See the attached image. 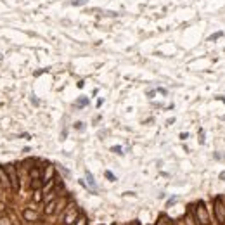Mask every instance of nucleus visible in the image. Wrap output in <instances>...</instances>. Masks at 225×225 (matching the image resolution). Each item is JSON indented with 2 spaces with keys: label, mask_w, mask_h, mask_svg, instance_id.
Segmentation results:
<instances>
[{
  "label": "nucleus",
  "mask_w": 225,
  "mask_h": 225,
  "mask_svg": "<svg viewBox=\"0 0 225 225\" xmlns=\"http://www.w3.org/2000/svg\"><path fill=\"white\" fill-rule=\"evenodd\" d=\"M194 215H196V220L201 223V225H208L210 223V216H208V211H206V206H204V202L199 201L196 208H192Z\"/></svg>",
  "instance_id": "obj_1"
},
{
  "label": "nucleus",
  "mask_w": 225,
  "mask_h": 225,
  "mask_svg": "<svg viewBox=\"0 0 225 225\" xmlns=\"http://www.w3.org/2000/svg\"><path fill=\"white\" fill-rule=\"evenodd\" d=\"M213 204H215V215H216L218 222L225 223V204H223V199L222 197H215Z\"/></svg>",
  "instance_id": "obj_2"
},
{
  "label": "nucleus",
  "mask_w": 225,
  "mask_h": 225,
  "mask_svg": "<svg viewBox=\"0 0 225 225\" xmlns=\"http://www.w3.org/2000/svg\"><path fill=\"white\" fill-rule=\"evenodd\" d=\"M5 171H7V175H9L12 191H19V180H17V173H16L14 165H5Z\"/></svg>",
  "instance_id": "obj_3"
},
{
  "label": "nucleus",
  "mask_w": 225,
  "mask_h": 225,
  "mask_svg": "<svg viewBox=\"0 0 225 225\" xmlns=\"http://www.w3.org/2000/svg\"><path fill=\"white\" fill-rule=\"evenodd\" d=\"M0 182H2L5 187H11V180H9V175L5 171V166H0Z\"/></svg>",
  "instance_id": "obj_4"
},
{
  "label": "nucleus",
  "mask_w": 225,
  "mask_h": 225,
  "mask_svg": "<svg viewBox=\"0 0 225 225\" xmlns=\"http://www.w3.org/2000/svg\"><path fill=\"white\" fill-rule=\"evenodd\" d=\"M54 177V168L49 165L47 170H45V175H43V182H50V178Z\"/></svg>",
  "instance_id": "obj_5"
},
{
  "label": "nucleus",
  "mask_w": 225,
  "mask_h": 225,
  "mask_svg": "<svg viewBox=\"0 0 225 225\" xmlns=\"http://www.w3.org/2000/svg\"><path fill=\"white\" fill-rule=\"evenodd\" d=\"M76 225H85V216L80 215V218H76Z\"/></svg>",
  "instance_id": "obj_6"
},
{
  "label": "nucleus",
  "mask_w": 225,
  "mask_h": 225,
  "mask_svg": "<svg viewBox=\"0 0 225 225\" xmlns=\"http://www.w3.org/2000/svg\"><path fill=\"white\" fill-rule=\"evenodd\" d=\"M88 2V0H75V2H73V5H85Z\"/></svg>",
  "instance_id": "obj_7"
},
{
  "label": "nucleus",
  "mask_w": 225,
  "mask_h": 225,
  "mask_svg": "<svg viewBox=\"0 0 225 225\" xmlns=\"http://www.w3.org/2000/svg\"><path fill=\"white\" fill-rule=\"evenodd\" d=\"M54 206H56V201H52L50 204H49V208H47V213H52V211H54Z\"/></svg>",
  "instance_id": "obj_8"
},
{
  "label": "nucleus",
  "mask_w": 225,
  "mask_h": 225,
  "mask_svg": "<svg viewBox=\"0 0 225 225\" xmlns=\"http://www.w3.org/2000/svg\"><path fill=\"white\" fill-rule=\"evenodd\" d=\"M220 36H222V31H218V33L211 35V36H210V40H216V38H220Z\"/></svg>",
  "instance_id": "obj_9"
},
{
  "label": "nucleus",
  "mask_w": 225,
  "mask_h": 225,
  "mask_svg": "<svg viewBox=\"0 0 225 225\" xmlns=\"http://www.w3.org/2000/svg\"><path fill=\"white\" fill-rule=\"evenodd\" d=\"M87 178H88V182H90V184H92V185H95V184H94V178H92V175H90L88 171H87Z\"/></svg>",
  "instance_id": "obj_10"
},
{
  "label": "nucleus",
  "mask_w": 225,
  "mask_h": 225,
  "mask_svg": "<svg viewBox=\"0 0 225 225\" xmlns=\"http://www.w3.org/2000/svg\"><path fill=\"white\" fill-rule=\"evenodd\" d=\"M87 102H88V101H87V99H80V101H78V106H85V104H87Z\"/></svg>",
  "instance_id": "obj_11"
},
{
  "label": "nucleus",
  "mask_w": 225,
  "mask_h": 225,
  "mask_svg": "<svg viewBox=\"0 0 225 225\" xmlns=\"http://www.w3.org/2000/svg\"><path fill=\"white\" fill-rule=\"evenodd\" d=\"M106 177H107V178H111V180H114V175H113L111 171H106Z\"/></svg>",
  "instance_id": "obj_12"
},
{
  "label": "nucleus",
  "mask_w": 225,
  "mask_h": 225,
  "mask_svg": "<svg viewBox=\"0 0 225 225\" xmlns=\"http://www.w3.org/2000/svg\"><path fill=\"white\" fill-rule=\"evenodd\" d=\"M220 177H222V178H225V171H223V173H222V175H220Z\"/></svg>",
  "instance_id": "obj_13"
}]
</instances>
